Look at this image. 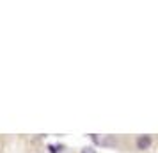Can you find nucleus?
<instances>
[{
    "mask_svg": "<svg viewBox=\"0 0 158 153\" xmlns=\"http://www.w3.org/2000/svg\"><path fill=\"white\" fill-rule=\"evenodd\" d=\"M149 146H151L149 135H140V137L137 139V148H139V150H148Z\"/></svg>",
    "mask_w": 158,
    "mask_h": 153,
    "instance_id": "nucleus-1",
    "label": "nucleus"
},
{
    "mask_svg": "<svg viewBox=\"0 0 158 153\" xmlns=\"http://www.w3.org/2000/svg\"><path fill=\"white\" fill-rule=\"evenodd\" d=\"M82 153H96V150H94L93 146H87V148H84V150H82Z\"/></svg>",
    "mask_w": 158,
    "mask_h": 153,
    "instance_id": "nucleus-2",
    "label": "nucleus"
}]
</instances>
